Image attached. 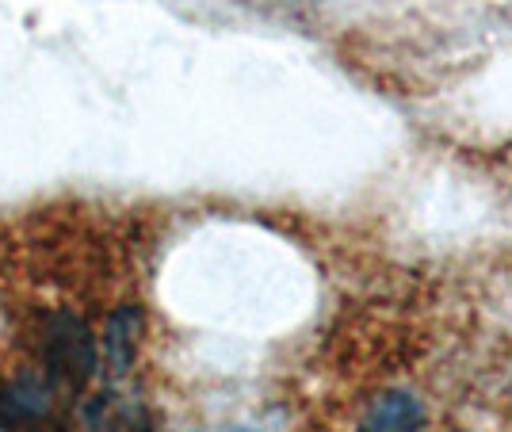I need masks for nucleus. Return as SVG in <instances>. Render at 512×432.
<instances>
[{
	"mask_svg": "<svg viewBox=\"0 0 512 432\" xmlns=\"http://www.w3.org/2000/svg\"><path fill=\"white\" fill-rule=\"evenodd\" d=\"M35 345H39V368L50 375L54 387L81 394L100 375V337L92 333L88 318L69 306H50L39 314Z\"/></svg>",
	"mask_w": 512,
	"mask_h": 432,
	"instance_id": "1",
	"label": "nucleus"
},
{
	"mask_svg": "<svg viewBox=\"0 0 512 432\" xmlns=\"http://www.w3.org/2000/svg\"><path fill=\"white\" fill-rule=\"evenodd\" d=\"M54 394L58 387L50 383L43 368H23L16 375H4L0 379V432L43 429L54 413Z\"/></svg>",
	"mask_w": 512,
	"mask_h": 432,
	"instance_id": "2",
	"label": "nucleus"
},
{
	"mask_svg": "<svg viewBox=\"0 0 512 432\" xmlns=\"http://www.w3.org/2000/svg\"><path fill=\"white\" fill-rule=\"evenodd\" d=\"M425 429V406L409 390H386L379 394L360 421V432H421Z\"/></svg>",
	"mask_w": 512,
	"mask_h": 432,
	"instance_id": "3",
	"label": "nucleus"
},
{
	"mask_svg": "<svg viewBox=\"0 0 512 432\" xmlns=\"http://www.w3.org/2000/svg\"><path fill=\"white\" fill-rule=\"evenodd\" d=\"M142 306H119L104 329V360L115 375H127L134 364V352H138V337H142Z\"/></svg>",
	"mask_w": 512,
	"mask_h": 432,
	"instance_id": "4",
	"label": "nucleus"
},
{
	"mask_svg": "<svg viewBox=\"0 0 512 432\" xmlns=\"http://www.w3.org/2000/svg\"><path fill=\"white\" fill-rule=\"evenodd\" d=\"M81 432H150L138 406L115 402V394H96L81 410Z\"/></svg>",
	"mask_w": 512,
	"mask_h": 432,
	"instance_id": "5",
	"label": "nucleus"
},
{
	"mask_svg": "<svg viewBox=\"0 0 512 432\" xmlns=\"http://www.w3.org/2000/svg\"><path fill=\"white\" fill-rule=\"evenodd\" d=\"M234 432H249V429H234Z\"/></svg>",
	"mask_w": 512,
	"mask_h": 432,
	"instance_id": "6",
	"label": "nucleus"
},
{
	"mask_svg": "<svg viewBox=\"0 0 512 432\" xmlns=\"http://www.w3.org/2000/svg\"><path fill=\"white\" fill-rule=\"evenodd\" d=\"M451 432H463V429H451Z\"/></svg>",
	"mask_w": 512,
	"mask_h": 432,
	"instance_id": "7",
	"label": "nucleus"
}]
</instances>
